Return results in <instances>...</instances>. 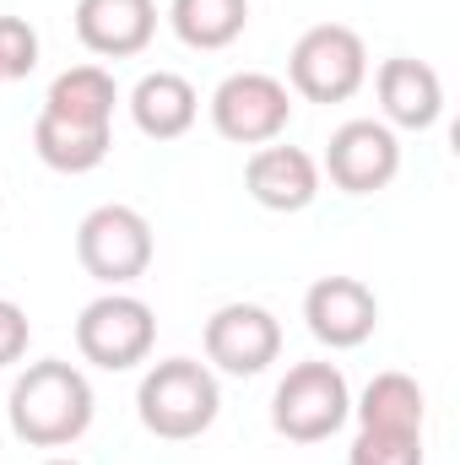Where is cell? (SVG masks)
<instances>
[{
    "mask_svg": "<svg viewBox=\"0 0 460 465\" xmlns=\"http://www.w3.org/2000/svg\"><path fill=\"white\" fill-rule=\"evenodd\" d=\"M27 341H33V325H27V309L0 298V368L22 362L27 357Z\"/></svg>",
    "mask_w": 460,
    "mask_h": 465,
    "instance_id": "21",
    "label": "cell"
},
{
    "mask_svg": "<svg viewBox=\"0 0 460 465\" xmlns=\"http://www.w3.org/2000/svg\"><path fill=\"white\" fill-rule=\"evenodd\" d=\"M304 325L320 347L352 351L379 331V298L357 276H320L304 292Z\"/></svg>",
    "mask_w": 460,
    "mask_h": 465,
    "instance_id": "10",
    "label": "cell"
},
{
    "mask_svg": "<svg viewBox=\"0 0 460 465\" xmlns=\"http://www.w3.org/2000/svg\"><path fill=\"white\" fill-rule=\"evenodd\" d=\"M93 384L76 362L65 357H44V362H27L5 395V417H11V433L27 444V450H65L76 444L87 428H93Z\"/></svg>",
    "mask_w": 460,
    "mask_h": 465,
    "instance_id": "1",
    "label": "cell"
},
{
    "mask_svg": "<svg viewBox=\"0 0 460 465\" xmlns=\"http://www.w3.org/2000/svg\"><path fill=\"white\" fill-rule=\"evenodd\" d=\"M125 104H130V119L146 141H179L201 114V93L179 71H146Z\"/></svg>",
    "mask_w": 460,
    "mask_h": 465,
    "instance_id": "14",
    "label": "cell"
},
{
    "mask_svg": "<svg viewBox=\"0 0 460 465\" xmlns=\"http://www.w3.org/2000/svg\"><path fill=\"white\" fill-rule=\"evenodd\" d=\"M152 347H157V314L135 292L115 287L76 314V351H82V362H93L104 373H125V368L146 362Z\"/></svg>",
    "mask_w": 460,
    "mask_h": 465,
    "instance_id": "6",
    "label": "cell"
},
{
    "mask_svg": "<svg viewBox=\"0 0 460 465\" xmlns=\"http://www.w3.org/2000/svg\"><path fill=\"white\" fill-rule=\"evenodd\" d=\"M157 33V0H76V38L98 60H130Z\"/></svg>",
    "mask_w": 460,
    "mask_h": 465,
    "instance_id": "13",
    "label": "cell"
},
{
    "mask_svg": "<svg viewBox=\"0 0 460 465\" xmlns=\"http://www.w3.org/2000/svg\"><path fill=\"white\" fill-rule=\"evenodd\" d=\"M346 465H423V433H374L357 428Z\"/></svg>",
    "mask_w": 460,
    "mask_h": 465,
    "instance_id": "19",
    "label": "cell"
},
{
    "mask_svg": "<svg viewBox=\"0 0 460 465\" xmlns=\"http://www.w3.org/2000/svg\"><path fill=\"white\" fill-rule=\"evenodd\" d=\"M244 190L255 206L265 212H309L320 201V163L304 152V146H282V141H265L249 152L244 163Z\"/></svg>",
    "mask_w": 460,
    "mask_h": 465,
    "instance_id": "11",
    "label": "cell"
},
{
    "mask_svg": "<svg viewBox=\"0 0 460 465\" xmlns=\"http://www.w3.org/2000/svg\"><path fill=\"white\" fill-rule=\"evenodd\" d=\"M168 27L185 49L217 54L244 38L249 27V0H168Z\"/></svg>",
    "mask_w": 460,
    "mask_h": 465,
    "instance_id": "18",
    "label": "cell"
},
{
    "mask_svg": "<svg viewBox=\"0 0 460 465\" xmlns=\"http://www.w3.org/2000/svg\"><path fill=\"white\" fill-rule=\"evenodd\" d=\"M223 411V390H217V373L195 357H163L141 373L135 384V417L152 439H168V444H190L201 439Z\"/></svg>",
    "mask_w": 460,
    "mask_h": 465,
    "instance_id": "2",
    "label": "cell"
},
{
    "mask_svg": "<svg viewBox=\"0 0 460 465\" xmlns=\"http://www.w3.org/2000/svg\"><path fill=\"white\" fill-rule=\"evenodd\" d=\"M368 82V49L346 22L309 27L287 54V93L304 104H346Z\"/></svg>",
    "mask_w": 460,
    "mask_h": 465,
    "instance_id": "4",
    "label": "cell"
},
{
    "mask_svg": "<svg viewBox=\"0 0 460 465\" xmlns=\"http://www.w3.org/2000/svg\"><path fill=\"white\" fill-rule=\"evenodd\" d=\"M352 417H357V428H374V433H423L428 395L412 373L385 368L363 384V395L352 401Z\"/></svg>",
    "mask_w": 460,
    "mask_h": 465,
    "instance_id": "15",
    "label": "cell"
},
{
    "mask_svg": "<svg viewBox=\"0 0 460 465\" xmlns=\"http://www.w3.org/2000/svg\"><path fill=\"white\" fill-rule=\"evenodd\" d=\"M44 465H76V460H60V455H55V460H44Z\"/></svg>",
    "mask_w": 460,
    "mask_h": 465,
    "instance_id": "22",
    "label": "cell"
},
{
    "mask_svg": "<svg viewBox=\"0 0 460 465\" xmlns=\"http://www.w3.org/2000/svg\"><path fill=\"white\" fill-rule=\"evenodd\" d=\"M38 71V33L22 16H0V82H22Z\"/></svg>",
    "mask_w": 460,
    "mask_h": 465,
    "instance_id": "20",
    "label": "cell"
},
{
    "mask_svg": "<svg viewBox=\"0 0 460 465\" xmlns=\"http://www.w3.org/2000/svg\"><path fill=\"white\" fill-rule=\"evenodd\" d=\"M109 146H115V130H104V124H71L44 109L33 119V152L55 173H93L109 157Z\"/></svg>",
    "mask_w": 460,
    "mask_h": 465,
    "instance_id": "16",
    "label": "cell"
},
{
    "mask_svg": "<svg viewBox=\"0 0 460 465\" xmlns=\"http://www.w3.org/2000/svg\"><path fill=\"white\" fill-rule=\"evenodd\" d=\"M352 417V390L336 362H293L271 395V428L287 444H325Z\"/></svg>",
    "mask_w": 460,
    "mask_h": 465,
    "instance_id": "3",
    "label": "cell"
},
{
    "mask_svg": "<svg viewBox=\"0 0 460 465\" xmlns=\"http://www.w3.org/2000/svg\"><path fill=\"white\" fill-rule=\"evenodd\" d=\"M152 254H157V243H152V223L135 212V206H93L87 217H82V228H76V260H82V271L98 282V287H130V282H141L146 271H152Z\"/></svg>",
    "mask_w": 460,
    "mask_h": 465,
    "instance_id": "5",
    "label": "cell"
},
{
    "mask_svg": "<svg viewBox=\"0 0 460 465\" xmlns=\"http://www.w3.org/2000/svg\"><path fill=\"white\" fill-rule=\"evenodd\" d=\"M201 347H206L212 368H223L233 379H255V373H265L282 357V325L260 303H223L206 320Z\"/></svg>",
    "mask_w": 460,
    "mask_h": 465,
    "instance_id": "9",
    "label": "cell"
},
{
    "mask_svg": "<svg viewBox=\"0 0 460 465\" xmlns=\"http://www.w3.org/2000/svg\"><path fill=\"white\" fill-rule=\"evenodd\" d=\"M374 93H379V109L390 130H434L445 114V82L428 60H412V54H390L379 71H374Z\"/></svg>",
    "mask_w": 460,
    "mask_h": 465,
    "instance_id": "12",
    "label": "cell"
},
{
    "mask_svg": "<svg viewBox=\"0 0 460 465\" xmlns=\"http://www.w3.org/2000/svg\"><path fill=\"white\" fill-rule=\"evenodd\" d=\"M115 109H119V87L104 65H71L44 93V114L71 119V124H104V130H115Z\"/></svg>",
    "mask_w": 460,
    "mask_h": 465,
    "instance_id": "17",
    "label": "cell"
},
{
    "mask_svg": "<svg viewBox=\"0 0 460 465\" xmlns=\"http://www.w3.org/2000/svg\"><path fill=\"white\" fill-rule=\"evenodd\" d=\"M212 124L233 146L282 141V130L293 124V93L271 71H233L212 93Z\"/></svg>",
    "mask_w": 460,
    "mask_h": 465,
    "instance_id": "7",
    "label": "cell"
},
{
    "mask_svg": "<svg viewBox=\"0 0 460 465\" xmlns=\"http://www.w3.org/2000/svg\"><path fill=\"white\" fill-rule=\"evenodd\" d=\"M320 173H331L342 195H379L401 173V141L385 119H346L331 130Z\"/></svg>",
    "mask_w": 460,
    "mask_h": 465,
    "instance_id": "8",
    "label": "cell"
}]
</instances>
